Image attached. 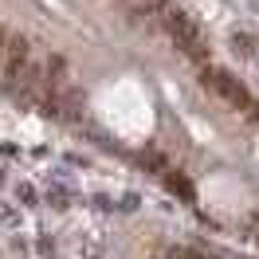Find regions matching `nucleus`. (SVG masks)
Wrapping results in <instances>:
<instances>
[{
  "instance_id": "f257e3e1",
  "label": "nucleus",
  "mask_w": 259,
  "mask_h": 259,
  "mask_svg": "<svg viewBox=\"0 0 259 259\" xmlns=\"http://www.w3.org/2000/svg\"><path fill=\"white\" fill-rule=\"evenodd\" d=\"M165 28L173 35V44H177L193 63H208V44H204V35H200V28H196L181 8H165Z\"/></svg>"
},
{
  "instance_id": "f03ea898",
  "label": "nucleus",
  "mask_w": 259,
  "mask_h": 259,
  "mask_svg": "<svg viewBox=\"0 0 259 259\" xmlns=\"http://www.w3.org/2000/svg\"><path fill=\"white\" fill-rule=\"evenodd\" d=\"M200 82H204L208 91H216L220 98H228L232 106H240V110H247L251 118H259V110L251 106V95H247V87H243L236 75H228V71H220V67H204Z\"/></svg>"
},
{
  "instance_id": "7ed1b4c3",
  "label": "nucleus",
  "mask_w": 259,
  "mask_h": 259,
  "mask_svg": "<svg viewBox=\"0 0 259 259\" xmlns=\"http://www.w3.org/2000/svg\"><path fill=\"white\" fill-rule=\"evenodd\" d=\"M28 63H32V44H28L24 35H8V51H4V71H8V79H16Z\"/></svg>"
},
{
  "instance_id": "20e7f679",
  "label": "nucleus",
  "mask_w": 259,
  "mask_h": 259,
  "mask_svg": "<svg viewBox=\"0 0 259 259\" xmlns=\"http://www.w3.org/2000/svg\"><path fill=\"white\" fill-rule=\"evenodd\" d=\"M169 189H173V193H181L185 200H193V185H189L185 177H169Z\"/></svg>"
}]
</instances>
